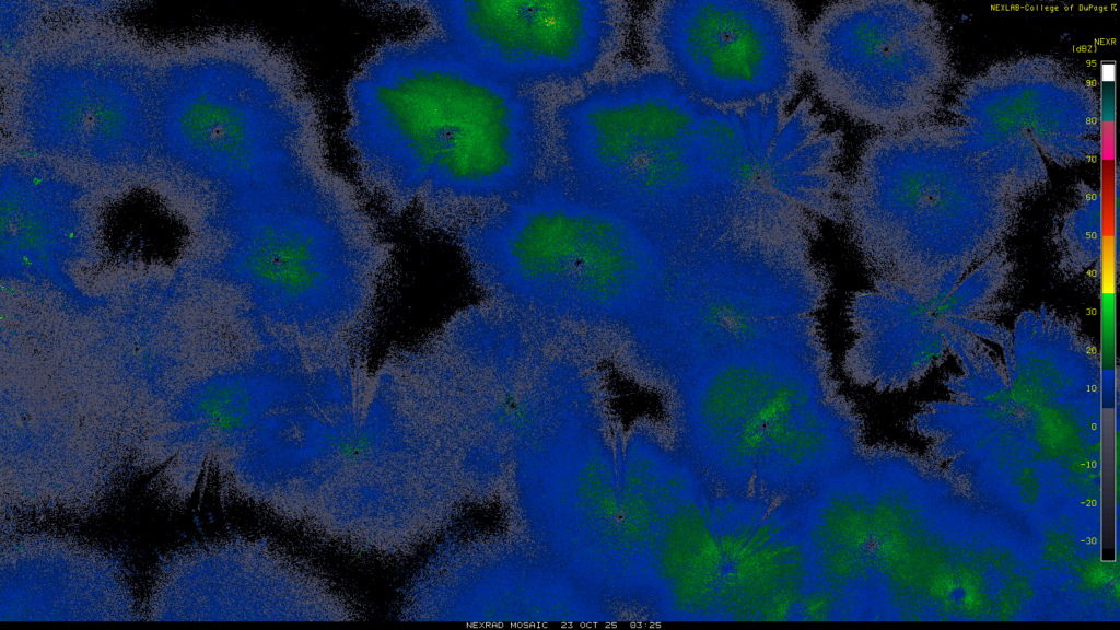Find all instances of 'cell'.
Here are the masks:
<instances>
[{
  "mask_svg": "<svg viewBox=\"0 0 1120 630\" xmlns=\"http://www.w3.org/2000/svg\"><path fill=\"white\" fill-rule=\"evenodd\" d=\"M346 107L358 177L397 212L506 200L540 177L547 159L534 94L425 24L369 55L348 84Z\"/></svg>",
  "mask_w": 1120,
  "mask_h": 630,
  "instance_id": "6da1fadb",
  "label": "cell"
},
{
  "mask_svg": "<svg viewBox=\"0 0 1120 630\" xmlns=\"http://www.w3.org/2000/svg\"><path fill=\"white\" fill-rule=\"evenodd\" d=\"M682 382L687 463L720 490L795 500L861 454V421L825 343L750 348Z\"/></svg>",
  "mask_w": 1120,
  "mask_h": 630,
  "instance_id": "7a4b0ae2",
  "label": "cell"
},
{
  "mask_svg": "<svg viewBox=\"0 0 1120 630\" xmlns=\"http://www.w3.org/2000/svg\"><path fill=\"white\" fill-rule=\"evenodd\" d=\"M155 156L231 200L322 176L317 102L294 60L258 38L186 62L158 82Z\"/></svg>",
  "mask_w": 1120,
  "mask_h": 630,
  "instance_id": "3957f363",
  "label": "cell"
},
{
  "mask_svg": "<svg viewBox=\"0 0 1120 630\" xmlns=\"http://www.w3.org/2000/svg\"><path fill=\"white\" fill-rule=\"evenodd\" d=\"M651 39L661 70L720 107L791 104L806 74L802 14L791 1H664Z\"/></svg>",
  "mask_w": 1120,
  "mask_h": 630,
  "instance_id": "277c9868",
  "label": "cell"
},
{
  "mask_svg": "<svg viewBox=\"0 0 1120 630\" xmlns=\"http://www.w3.org/2000/svg\"><path fill=\"white\" fill-rule=\"evenodd\" d=\"M156 88L140 67L115 58L46 60L22 94L24 131L62 161L131 171L155 156Z\"/></svg>",
  "mask_w": 1120,
  "mask_h": 630,
  "instance_id": "5b68a950",
  "label": "cell"
},
{
  "mask_svg": "<svg viewBox=\"0 0 1120 630\" xmlns=\"http://www.w3.org/2000/svg\"><path fill=\"white\" fill-rule=\"evenodd\" d=\"M424 24L493 74L516 85L571 83L607 52L615 18L608 2L421 1Z\"/></svg>",
  "mask_w": 1120,
  "mask_h": 630,
  "instance_id": "8992f818",
  "label": "cell"
},
{
  "mask_svg": "<svg viewBox=\"0 0 1120 630\" xmlns=\"http://www.w3.org/2000/svg\"><path fill=\"white\" fill-rule=\"evenodd\" d=\"M663 545L662 571L675 611L692 620L739 617L761 547L755 499L697 477L684 489Z\"/></svg>",
  "mask_w": 1120,
  "mask_h": 630,
  "instance_id": "52a82bcc",
  "label": "cell"
}]
</instances>
